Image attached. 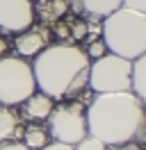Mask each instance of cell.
<instances>
[{
    "instance_id": "1",
    "label": "cell",
    "mask_w": 146,
    "mask_h": 150,
    "mask_svg": "<svg viewBox=\"0 0 146 150\" xmlns=\"http://www.w3.org/2000/svg\"><path fill=\"white\" fill-rule=\"evenodd\" d=\"M84 118H87V134L100 139L105 146H121L128 141L144 143V103L130 91L98 93L89 103Z\"/></svg>"
},
{
    "instance_id": "2",
    "label": "cell",
    "mask_w": 146,
    "mask_h": 150,
    "mask_svg": "<svg viewBox=\"0 0 146 150\" xmlns=\"http://www.w3.org/2000/svg\"><path fill=\"white\" fill-rule=\"evenodd\" d=\"M36 89L53 100L80 98L89 82V57L69 43L46 46L32 64Z\"/></svg>"
},
{
    "instance_id": "3",
    "label": "cell",
    "mask_w": 146,
    "mask_h": 150,
    "mask_svg": "<svg viewBox=\"0 0 146 150\" xmlns=\"http://www.w3.org/2000/svg\"><path fill=\"white\" fill-rule=\"evenodd\" d=\"M103 43L112 55L132 62L146 52V14L119 7L100 25Z\"/></svg>"
},
{
    "instance_id": "4",
    "label": "cell",
    "mask_w": 146,
    "mask_h": 150,
    "mask_svg": "<svg viewBox=\"0 0 146 150\" xmlns=\"http://www.w3.org/2000/svg\"><path fill=\"white\" fill-rule=\"evenodd\" d=\"M34 91L32 64H27L23 57H0V105H21Z\"/></svg>"
},
{
    "instance_id": "5",
    "label": "cell",
    "mask_w": 146,
    "mask_h": 150,
    "mask_svg": "<svg viewBox=\"0 0 146 150\" xmlns=\"http://www.w3.org/2000/svg\"><path fill=\"white\" fill-rule=\"evenodd\" d=\"M130 64L123 57L105 52L103 57L89 64V82L91 91L96 93H126L130 91Z\"/></svg>"
},
{
    "instance_id": "6",
    "label": "cell",
    "mask_w": 146,
    "mask_h": 150,
    "mask_svg": "<svg viewBox=\"0 0 146 150\" xmlns=\"http://www.w3.org/2000/svg\"><path fill=\"white\" fill-rule=\"evenodd\" d=\"M50 137L59 143L75 146L78 141L87 137V118H84V105L80 100H64L55 105L50 116Z\"/></svg>"
},
{
    "instance_id": "7",
    "label": "cell",
    "mask_w": 146,
    "mask_h": 150,
    "mask_svg": "<svg viewBox=\"0 0 146 150\" xmlns=\"http://www.w3.org/2000/svg\"><path fill=\"white\" fill-rule=\"evenodd\" d=\"M34 23L32 0H0V30L5 32H25Z\"/></svg>"
},
{
    "instance_id": "8",
    "label": "cell",
    "mask_w": 146,
    "mask_h": 150,
    "mask_svg": "<svg viewBox=\"0 0 146 150\" xmlns=\"http://www.w3.org/2000/svg\"><path fill=\"white\" fill-rule=\"evenodd\" d=\"M48 46V30L44 28H27L25 32H18L16 37V52L21 57H34Z\"/></svg>"
},
{
    "instance_id": "9",
    "label": "cell",
    "mask_w": 146,
    "mask_h": 150,
    "mask_svg": "<svg viewBox=\"0 0 146 150\" xmlns=\"http://www.w3.org/2000/svg\"><path fill=\"white\" fill-rule=\"evenodd\" d=\"M21 105H23V114H25V118L44 121V118L50 116V112H53V107H55V100L50 98V96L41 93V91H39V93L34 91L25 103H21Z\"/></svg>"
},
{
    "instance_id": "10",
    "label": "cell",
    "mask_w": 146,
    "mask_h": 150,
    "mask_svg": "<svg viewBox=\"0 0 146 150\" xmlns=\"http://www.w3.org/2000/svg\"><path fill=\"white\" fill-rule=\"evenodd\" d=\"M23 132L21 125V116L14 112V107L0 105V143L9 139H16V134Z\"/></svg>"
},
{
    "instance_id": "11",
    "label": "cell",
    "mask_w": 146,
    "mask_h": 150,
    "mask_svg": "<svg viewBox=\"0 0 146 150\" xmlns=\"http://www.w3.org/2000/svg\"><path fill=\"white\" fill-rule=\"evenodd\" d=\"M130 93L146 100V57H135L130 64Z\"/></svg>"
},
{
    "instance_id": "12",
    "label": "cell",
    "mask_w": 146,
    "mask_h": 150,
    "mask_svg": "<svg viewBox=\"0 0 146 150\" xmlns=\"http://www.w3.org/2000/svg\"><path fill=\"white\" fill-rule=\"evenodd\" d=\"M23 143L30 150H41L44 146L50 143V132L44 125H27L23 127Z\"/></svg>"
},
{
    "instance_id": "13",
    "label": "cell",
    "mask_w": 146,
    "mask_h": 150,
    "mask_svg": "<svg viewBox=\"0 0 146 150\" xmlns=\"http://www.w3.org/2000/svg\"><path fill=\"white\" fill-rule=\"evenodd\" d=\"M78 2L89 16H96V18H105L121 7V0H78Z\"/></svg>"
},
{
    "instance_id": "14",
    "label": "cell",
    "mask_w": 146,
    "mask_h": 150,
    "mask_svg": "<svg viewBox=\"0 0 146 150\" xmlns=\"http://www.w3.org/2000/svg\"><path fill=\"white\" fill-rule=\"evenodd\" d=\"M73 150H107V146H105L100 139H96V137L87 134L82 141H78V143L73 146Z\"/></svg>"
},
{
    "instance_id": "15",
    "label": "cell",
    "mask_w": 146,
    "mask_h": 150,
    "mask_svg": "<svg viewBox=\"0 0 146 150\" xmlns=\"http://www.w3.org/2000/svg\"><path fill=\"white\" fill-rule=\"evenodd\" d=\"M105 52H107V48H105V43H103V39H94V41H89L84 55L89 57V59H98V57H103Z\"/></svg>"
},
{
    "instance_id": "16",
    "label": "cell",
    "mask_w": 146,
    "mask_h": 150,
    "mask_svg": "<svg viewBox=\"0 0 146 150\" xmlns=\"http://www.w3.org/2000/svg\"><path fill=\"white\" fill-rule=\"evenodd\" d=\"M121 7H126V9H132V11H142V14H146V0H121Z\"/></svg>"
},
{
    "instance_id": "17",
    "label": "cell",
    "mask_w": 146,
    "mask_h": 150,
    "mask_svg": "<svg viewBox=\"0 0 146 150\" xmlns=\"http://www.w3.org/2000/svg\"><path fill=\"white\" fill-rule=\"evenodd\" d=\"M0 150H30V148H27L23 141L9 139V141H2V143H0Z\"/></svg>"
},
{
    "instance_id": "18",
    "label": "cell",
    "mask_w": 146,
    "mask_h": 150,
    "mask_svg": "<svg viewBox=\"0 0 146 150\" xmlns=\"http://www.w3.org/2000/svg\"><path fill=\"white\" fill-rule=\"evenodd\" d=\"M41 150H73V146H69V143H59V141H50V143L44 146Z\"/></svg>"
},
{
    "instance_id": "19",
    "label": "cell",
    "mask_w": 146,
    "mask_h": 150,
    "mask_svg": "<svg viewBox=\"0 0 146 150\" xmlns=\"http://www.w3.org/2000/svg\"><path fill=\"white\" fill-rule=\"evenodd\" d=\"M114 150H144V146H139L137 141H128V143H121Z\"/></svg>"
},
{
    "instance_id": "20",
    "label": "cell",
    "mask_w": 146,
    "mask_h": 150,
    "mask_svg": "<svg viewBox=\"0 0 146 150\" xmlns=\"http://www.w3.org/2000/svg\"><path fill=\"white\" fill-rule=\"evenodd\" d=\"M7 50H9L7 39H5V37H0V57H5V55H7Z\"/></svg>"
}]
</instances>
